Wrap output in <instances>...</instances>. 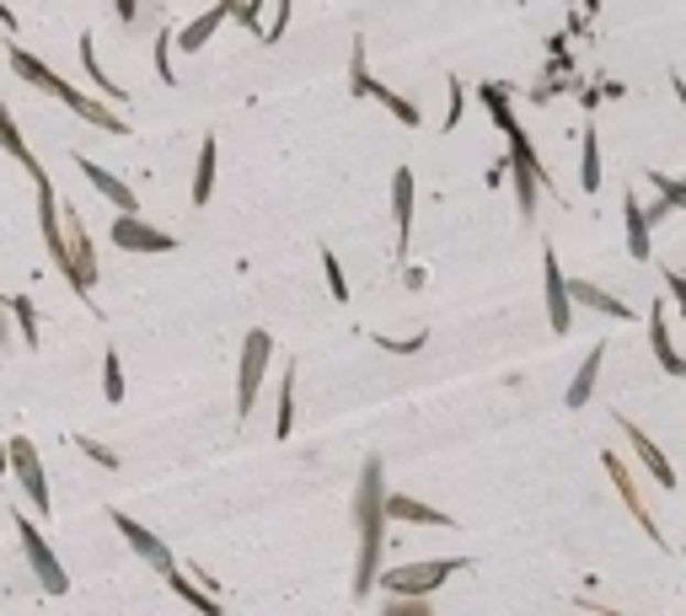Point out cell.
<instances>
[{
	"label": "cell",
	"instance_id": "42",
	"mask_svg": "<svg viewBox=\"0 0 686 616\" xmlns=\"http://www.w3.org/2000/svg\"><path fill=\"white\" fill-rule=\"evenodd\" d=\"M113 11H119V22H134V16H140V0H113Z\"/></svg>",
	"mask_w": 686,
	"mask_h": 616
},
{
	"label": "cell",
	"instance_id": "31",
	"mask_svg": "<svg viewBox=\"0 0 686 616\" xmlns=\"http://www.w3.org/2000/svg\"><path fill=\"white\" fill-rule=\"evenodd\" d=\"M644 177H649V188H660V199L671 209H686V177H665V172H654V166H649Z\"/></svg>",
	"mask_w": 686,
	"mask_h": 616
},
{
	"label": "cell",
	"instance_id": "29",
	"mask_svg": "<svg viewBox=\"0 0 686 616\" xmlns=\"http://www.w3.org/2000/svg\"><path fill=\"white\" fill-rule=\"evenodd\" d=\"M290 429H295V365L284 370V381H280V413H274V435H280V440H290Z\"/></svg>",
	"mask_w": 686,
	"mask_h": 616
},
{
	"label": "cell",
	"instance_id": "45",
	"mask_svg": "<svg viewBox=\"0 0 686 616\" xmlns=\"http://www.w3.org/2000/svg\"><path fill=\"white\" fill-rule=\"evenodd\" d=\"M0 28H6V33L17 28V16H11V6H6V0H0Z\"/></svg>",
	"mask_w": 686,
	"mask_h": 616
},
{
	"label": "cell",
	"instance_id": "41",
	"mask_svg": "<svg viewBox=\"0 0 686 616\" xmlns=\"http://www.w3.org/2000/svg\"><path fill=\"white\" fill-rule=\"evenodd\" d=\"M665 289L676 295V311H682V322H686V274H665Z\"/></svg>",
	"mask_w": 686,
	"mask_h": 616
},
{
	"label": "cell",
	"instance_id": "35",
	"mask_svg": "<svg viewBox=\"0 0 686 616\" xmlns=\"http://www.w3.org/2000/svg\"><path fill=\"white\" fill-rule=\"evenodd\" d=\"M375 343H381V349H386V354H418V349H424V332H413V338H386V332H375Z\"/></svg>",
	"mask_w": 686,
	"mask_h": 616
},
{
	"label": "cell",
	"instance_id": "12",
	"mask_svg": "<svg viewBox=\"0 0 686 616\" xmlns=\"http://www.w3.org/2000/svg\"><path fill=\"white\" fill-rule=\"evenodd\" d=\"M617 429H622V440L633 446V455H639V461L649 466V477H654V483H660L665 493H676V466L665 461V451H660V446L649 440V435L639 429V424H633V418H622V413H617Z\"/></svg>",
	"mask_w": 686,
	"mask_h": 616
},
{
	"label": "cell",
	"instance_id": "39",
	"mask_svg": "<svg viewBox=\"0 0 686 616\" xmlns=\"http://www.w3.org/2000/svg\"><path fill=\"white\" fill-rule=\"evenodd\" d=\"M76 446H81V451L91 455V461H97V466H108V472H113V466H119V455L108 451V446H97V440H76Z\"/></svg>",
	"mask_w": 686,
	"mask_h": 616
},
{
	"label": "cell",
	"instance_id": "38",
	"mask_svg": "<svg viewBox=\"0 0 686 616\" xmlns=\"http://www.w3.org/2000/svg\"><path fill=\"white\" fill-rule=\"evenodd\" d=\"M284 28H290V0H274V22L263 28V43H280Z\"/></svg>",
	"mask_w": 686,
	"mask_h": 616
},
{
	"label": "cell",
	"instance_id": "1",
	"mask_svg": "<svg viewBox=\"0 0 686 616\" xmlns=\"http://www.w3.org/2000/svg\"><path fill=\"white\" fill-rule=\"evenodd\" d=\"M386 461L364 455L360 488H355V531H360V552H355V584L349 595L364 601L381 584V558H386Z\"/></svg>",
	"mask_w": 686,
	"mask_h": 616
},
{
	"label": "cell",
	"instance_id": "37",
	"mask_svg": "<svg viewBox=\"0 0 686 616\" xmlns=\"http://www.w3.org/2000/svg\"><path fill=\"white\" fill-rule=\"evenodd\" d=\"M461 108H467V86L450 76V108H445V129H456V123H461Z\"/></svg>",
	"mask_w": 686,
	"mask_h": 616
},
{
	"label": "cell",
	"instance_id": "19",
	"mask_svg": "<svg viewBox=\"0 0 686 616\" xmlns=\"http://www.w3.org/2000/svg\"><path fill=\"white\" fill-rule=\"evenodd\" d=\"M568 289H574V306H585V311H601V317H617V322H628V317H633L622 295L590 285V279H568Z\"/></svg>",
	"mask_w": 686,
	"mask_h": 616
},
{
	"label": "cell",
	"instance_id": "7",
	"mask_svg": "<svg viewBox=\"0 0 686 616\" xmlns=\"http://www.w3.org/2000/svg\"><path fill=\"white\" fill-rule=\"evenodd\" d=\"M542 295H547V328L564 338L574 328V289H568V274L558 268V252L547 246L542 252Z\"/></svg>",
	"mask_w": 686,
	"mask_h": 616
},
{
	"label": "cell",
	"instance_id": "22",
	"mask_svg": "<svg viewBox=\"0 0 686 616\" xmlns=\"http://www.w3.org/2000/svg\"><path fill=\"white\" fill-rule=\"evenodd\" d=\"M226 16H231V11H226V6L215 0V6L204 11L199 22H188V28L177 33V48H183V54H199L204 43H209V33H220V22H226Z\"/></svg>",
	"mask_w": 686,
	"mask_h": 616
},
{
	"label": "cell",
	"instance_id": "36",
	"mask_svg": "<svg viewBox=\"0 0 686 616\" xmlns=\"http://www.w3.org/2000/svg\"><path fill=\"white\" fill-rule=\"evenodd\" d=\"M156 76H162L166 86L177 81V76H172V33H166V28L156 33Z\"/></svg>",
	"mask_w": 686,
	"mask_h": 616
},
{
	"label": "cell",
	"instance_id": "4",
	"mask_svg": "<svg viewBox=\"0 0 686 616\" xmlns=\"http://www.w3.org/2000/svg\"><path fill=\"white\" fill-rule=\"evenodd\" d=\"M11 531H17V541H22V552H28V563H33V574H39L43 590H48V595H65V590H70V574L59 569V558H54V547L43 541L39 526H33L28 515H17Z\"/></svg>",
	"mask_w": 686,
	"mask_h": 616
},
{
	"label": "cell",
	"instance_id": "46",
	"mask_svg": "<svg viewBox=\"0 0 686 616\" xmlns=\"http://www.w3.org/2000/svg\"><path fill=\"white\" fill-rule=\"evenodd\" d=\"M6 472H11V446H0V483H6Z\"/></svg>",
	"mask_w": 686,
	"mask_h": 616
},
{
	"label": "cell",
	"instance_id": "17",
	"mask_svg": "<svg viewBox=\"0 0 686 616\" xmlns=\"http://www.w3.org/2000/svg\"><path fill=\"white\" fill-rule=\"evenodd\" d=\"M6 59H11V70H17V76H22L28 86H39V91H48V97H59V86H65V76H54V70L43 65L39 54H28V48L6 43Z\"/></svg>",
	"mask_w": 686,
	"mask_h": 616
},
{
	"label": "cell",
	"instance_id": "28",
	"mask_svg": "<svg viewBox=\"0 0 686 616\" xmlns=\"http://www.w3.org/2000/svg\"><path fill=\"white\" fill-rule=\"evenodd\" d=\"M162 579H166V590H177V595H183V601H194L199 612H215V606H220V601H215V590H199V584L183 574V569H172V574H162Z\"/></svg>",
	"mask_w": 686,
	"mask_h": 616
},
{
	"label": "cell",
	"instance_id": "34",
	"mask_svg": "<svg viewBox=\"0 0 686 616\" xmlns=\"http://www.w3.org/2000/svg\"><path fill=\"white\" fill-rule=\"evenodd\" d=\"M323 274H327V295H333V300H349V279H344V263H338L333 246H323Z\"/></svg>",
	"mask_w": 686,
	"mask_h": 616
},
{
	"label": "cell",
	"instance_id": "32",
	"mask_svg": "<svg viewBox=\"0 0 686 616\" xmlns=\"http://www.w3.org/2000/svg\"><path fill=\"white\" fill-rule=\"evenodd\" d=\"M11 300V317H17V328L28 338V349H39V317H33V300L28 295H6Z\"/></svg>",
	"mask_w": 686,
	"mask_h": 616
},
{
	"label": "cell",
	"instance_id": "18",
	"mask_svg": "<svg viewBox=\"0 0 686 616\" xmlns=\"http://www.w3.org/2000/svg\"><path fill=\"white\" fill-rule=\"evenodd\" d=\"M386 515H392V520H407V526H440V531L456 526L445 509H435V504H418V498H407V493H386Z\"/></svg>",
	"mask_w": 686,
	"mask_h": 616
},
{
	"label": "cell",
	"instance_id": "21",
	"mask_svg": "<svg viewBox=\"0 0 686 616\" xmlns=\"http://www.w3.org/2000/svg\"><path fill=\"white\" fill-rule=\"evenodd\" d=\"M0 151H6L11 162L22 166V172H28L33 183H39V177H48V172H43V166L33 162V151H28V140H22V129H17V119L6 113V102H0Z\"/></svg>",
	"mask_w": 686,
	"mask_h": 616
},
{
	"label": "cell",
	"instance_id": "24",
	"mask_svg": "<svg viewBox=\"0 0 686 616\" xmlns=\"http://www.w3.org/2000/svg\"><path fill=\"white\" fill-rule=\"evenodd\" d=\"M579 188L601 194V134L596 129H585V140H579Z\"/></svg>",
	"mask_w": 686,
	"mask_h": 616
},
{
	"label": "cell",
	"instance_id": "16",
	"mask_svg": "<svg viewBox=\"0 0 686 616\" xmlns=\"http://www.w3.org/2000/svg\"><path fill=\"white\" fill-rule=\"evenodd\" d=\"M392 226H398V257H403L413 237V172L407 166L392 172Z\"/></svg>",
	"mask_w": 686,
	"mask_h": 616
},
{
	"label": "cell",
	"instance_id": "27",
	"mask_svg": "<svg viewBox=\"0 0 686 616\" xmlns=\"http://www.w3.org/2000/svg\"><path fill=\"white\" fill-rule=\"evenodd\" d=\"M209 194H215V134H204L199 145V166H194V205H209Z\"/></svg>",
	"mask_w": 686,
	"mask_h": 616
},
{
	"label": "cell",
	"instance_id": "20",
	"mask_svg": "<svg viewBox=\"0 0 686 616\" xmlns=\"http://www.w3.org/2000/svg\"><path fill=\"white\" fill-rule=\"evenodd\" d=\"M601 360H606V343H596V349L579 360V370H574V381H568V392H564L568 408H585V403H590V392H596V381H601Z\"/></svg>",
	"mask_w": 686,
	"mask_h": 616
},
{
	"label": "cell",
	"instance_id": "43",
	"mask_svg": "<svg viewBox=\"0 0 686 616\" xmlns=\"http://www.w3.org/2000/svg\"><path fill=\"white\" fill-rule=\"evenodd\" d=\"M6 311H11V300H0V349H6V338H11V322H6Z\"/></svg>",
	"mask_w": 686,
	"mask_h": 616
},
{
	"label": "cell",
	"instance_id": "13",
	"mask_svg": "<svg viewBox=\"0 0 686 616\" xmlns=\"http://www.w3.org/2000/svg\"><path fill=\"white\" fill-rule=\"evenodd\" d=\"M622 231H628V257L649 263V252H654V220L639 205V194H622Z\"/></svg>",
	"mask_w": 686,
	"mask_h": 616
},
{
	"label": "cell",
	"instance_id": "48",
	"mask_svg": "<svg viewBox=\"0 0 686 616\" xmlns=\"http://www.w3.org/2000/svg\"><path fill=\"white\" fill-rule=\"evenodd\" d=\"M0 48H6V38H0Z\"/></svg>",
	"mask_w": 686,
	"mask_h": 616
},
{
	"label": "cell",
	"instance_id": "40",
	"mask_svg": "<svg viewBox=\"0 0 686 616\" xmlns=\"http://www.w3.org/2000/svg\"><path fill=\"white\" fill-rule=\"evenodd\" d=\"M242 28L252 33V38H263V0H247V16H242Z\"/></svg>",
	"mask_w": 686,
	"mask_h": 616
},
{
	"label": "cell",
	"instance_id": "11",
	"mask_svg": "<svg viewBox=\"0 0 686 616\" xmlns=\"http://www.w3.org/2000/svg\"><path fill=\"white\" fill-rule=\"evenodd\" d=\"M33 188H39V226H43V246H48L54 268H59V274H70V237L59 231V220H65V215H59V199H54V183H48V177H39Z\"/></svg>",
	"mask_w": 686,
	"mask_h": 616
},
{
	"label": "cell",
	"instance_id": "9",
	"mask_svg": "<svg viewBox=\"0 0 686 616\" xmlns=\"http://www.w3.org/2000/svg\"><path fill=\"white\" fill-rule=\"evenodd\" d=\"M6 446H11V472H17V483H22V493H28V504L48 515L54 504H48V477H43L39 446H33V440H22V435H11Z\"/></svg>",
	"mask_w": 686,
	"mask_h": 616
},
{
	"label": "cell",
	"instance_id": "10",
	"mask_svg": "<svg viewBox=\"0 0 686 616\" xmlns=\"http://www.w3.org/2000/svg\"><path fill=\"white\" fill-rule=\"evenodd\" d=\"M65 237H70V289L76 295H91V285H97V252H91V237H86V220L76 215V209H65Z\"/></svg>",
	"mask_w": 686,
	"mask_h": 616
},
{
	"label": "cell",
	"instance_id": "49",
	"mask_svg": "<svg viewBox=\"0 0 686 616\" xmlns=\"http://www.w3.org/2000/svg\"><path fill=\"white\" fill-rule=\"evenodd\" d=\"M521 6H525V0H521Z\"/></svg>",
	"mask_w": 686,
	"mask_h": 616
},
{
	"label": "cell",
	"instance_id": "6",
	"mask_svg": "<svg viewBox=\"0 0 686 616\" xmlns=\"http://www.w3.org/2000/svg\"><path fill=\"white\" fill-rule=\"evenodd\" d=\"M108 520H113V531H119L123 541H129V552H134V558H145V563H151L156 574H172V569H177V558L166 552V541H162V536H156V531H145V526H140L134 515H123L119 504L108 509Z\"/></svg>",
	"mask_w": 686,
	"mask_h": 616
},
{
	"label": "cell",
	"instance_id": "30",
	"mask_svg": "<svg viewBox=\"0 0 686 616\" xmlns=\"http://www.w3.org/2000/svg\"><path fill=\"white\" fill-rule=\"evenodd\" d=\"M370 97H375V102H386V113H392L398 123H407V129H418V108L407 102L403 91H392L386 81H375V91H370Z\"/></svg>",
	"mask_w": 686,
	"mask_h": 616
},
{
	"label": "cell",
	"instance_id": "33",
	"mask_svg": "<svg viewBox=\"0 0 686 616\" xmlns=\"http://www.w3.org/2000/svg\"><path fill=\"white\" fill-rule=\"evenodd\" d=\"M102 397L108 403H123V365H119V349L102 354Z\"/></svg>",
	"mask_w": 686,
	"mask_h": 616
},
{
	"label": "cell",
	"instance_id": "3",
	"mask_svg": "<svg viewBox=\"0 0 686 616\" xmlns=\"http://www.w3.org/2000/svg\"><path fill=\"white\" fill-rule=\"evenodd\" d=\"M269 360H274V338L263 328H252L242 338V360H237V424L252 418V403H258V386L269 375Z\"/></svg>",
	"mask_w": 686,
	"mask_h": 616
},
{
	"label": "cell",
	"instance_id": "44",
	"mask_svg": "<svg viewBox=\"0 0 686 616\" xmlns=\"http://www.w3.org/2000/svg\"><path fill=\"white\" fill-rule=\"evenodd\" d=\"M220 6H226V11L237 16V22H242V16H247V0H220Z\"/></svg>",
	"mask_w": 686,
	"mask_h": 616
},
{
	"label": "cell",
	"instance_id": "47",
	"mask_svg": "<svg viewBox=\"0 0 686 616\" xmlns=\"http://www.w3.org/2000/svg\"><path fill=\"white\" fill-rule=\"evenodd\" d=\"M671 91H676V102L686 108V81H682V76H671Z\"/></svg>",
	"mask_w": 686,
	"mask_h": 616
},
{
	"label": "cell",
	"instance_id": "8",
	"mask_svg": "<svg viewBox=\"0 0 686 616\" xmlns=\"http://www.w3.org/2000/svg\"><path fill=\"white\" fill-rule=\"evenodd\" d=\"M108 237H113V246H123V252H172V246H177L172 231L140 220V209H119V220H113Z\"/></svg>",
	"mask_w": 686,
	"mask_h": 616
},
{
	"label": "cell",
	"instance_id": "23",
	"mask_svg": "<svg viewBox=\"0 0 686 616\" xmlns=\"http://www.w3.org/2000/svg\"><path fill=\"white\" fill-rule=\"evenodd\" d=\"M478 97H483L488 119H493V129H499V134H510V129H521V119H515V108H510V86L488 81V86H478Z\"/></svg>",
	"mask_w": 686,
	"mask_h": 616
},
{
	"label": "cell",
	"instance_id": "26",
	"mask_svg": "<svg viewBox=\"0 0 686 616\" xmlns=\"http://www.w3.org/2000/svg\"><path fill=\"white\" fill-rule=\"evenodd\" d=\"M81 65H86V76H91V86H97L108 102H129L119 86L108 81V70H102V59H97V43H91V33H81Z\"/></svg>",
	"mask_w": 686,
	"mask_h": 616
},
{
	"label": "cell",
	"instance_id": "15",
	"mask_svg": "<svg viewBox=\"0 0 686 616\" xmlns=\"http://www.w3.org/2000/svg\"><path fill=\"white\" fill-rule=\"evenodd\" d=\"M76 166H81V177H86V183H91V188H97V194H102V199H108L113 209H140V194H134V188H123V183L113 177V172H108V166L86 162L81 151H76Z\"/></svg>",
	"mask_w": 686,
	"mask_h": 616
},
{
	"label": "cell",
	"instance_id": "2",
	"mask_svg": "<svg viewBox=\"0 0 686 616\" xmlns=\"http://www.w3.org/2000/svg\"><path fill=\"white\" fill-rule=\"evenodd\" d=\"M467 569V558H429V563H403V569H386L381 574V590L392 595V601H424V595H435L450 574H461Z\"/></svg>",
	"mask_w": 686,
	"mask_h": 616
},
{
	"label": "cell",
	"instance_id": "5",
	"mask_svg": "<svg viewBox=\"0 0 686 616\" xmlns=\"http://www.w3.org/2000/svg\"><path fill=\"white\" fill-rule=\"evenodd\" d=\"M601 466H606V477H611V488H617V498H622V509L639 520V531L654 541V547H665V531L654 526V515H649V504H644V493H639V483H633V472L622 466V455L617 451H606L601 455Z\"/></svg>",
	"mask_w": 686,
	"mask_h": 616
},
{
	"label": "cell",
	"instance_id": "25",
	"mask_svg": "<svg viewBox=\"0 0 686 616\" xmlns=\"http://www.w3.org/2000/svg\"><path fill=\"white\" fill-rule=\"evenodd\" d=\"M375 91V76H370V59H364V38L349 43V102H364Z\"/></svg>",
	"mask_w": 686,
	"mask_h": 616
},
{
	"label": "cell",
	"instance_id": "14",
	"mask_svg": "<svg viewBox=\"0 0 686 616\" xmlns=\"http://www.w3.org/2000/svg\"><path fill=\"white\" fill-rule=\"evenodd\" d=\"M649 349H654V360H660L665 375H682V381H686V360L676 354L671 328H665V300H654V306H649Z\"/></svg>",
	"mask_w": 686,
	"mask_h": 616
}]
</instances>
